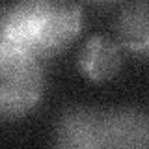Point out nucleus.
Listing matches in <instances>:
<instances>
[{
  "instance_id": "obj_1",
  "label": "nucleus",
  "mask_w": 149,
  "mask_h": 149,
  "mask_svg": "<svg viewBox=\"0 0 149 149\" xmlns=\"http://www.w3.org/2000/svg\"><path fill=\"white\" fill-rule=\"evenodd\" d=\"M82 26L77 0H17L0 15V39L43 62L67 52Z\"/></svg>"
},
{
  "instance_id": "obj_2",
  "label": "nucleus",
  "mask_w": 149,
  "mask_h": 149,
  "mask_svg": "<svg viewBox=\"0 0 149 149\" xmlns=\"http://www.w3.org/2000/svg\"><path fill=\"white\" fill-rule=\"evenodd\" d=\"M45 86L41 60L0 39V121L32 114L43 101Z\"/></svg>"
},
{
  "instance_id": "obj_3",
  "label": "nucleus",
  "mask_w": 149,
  "mask_h": 149,
  "mask_svg": "<svg viewBox=\"0 0 149 149\" xmlns=\"http://www.w3.org/2000/svg\"><path fill=\"white\" fill-rule=\"evenodd\" d=\"M52 143L63 149H112L110 108L73 104L56 116Z\"/></svg>"
},
{
  "instance_id": "obj_4",
  "label": "nucleus",
  "mask_w": 149,
  "mask_h": 149,
  "mask_svg": "<svg viewBox=\"0 0 149 149\" xmlns=\"http://www.w3.org/2000/svg\"><path fill=\"white\" fill-rule=\"evenodd\" d=\"M125 58L118 41L104 34H93L77 56V67L88 80L108 82L123 71Z\"/></svg>"
},
{
  "instance_id": "obj_5",
  "label": "nucleus",
  "mask_w": 149,
  "mask_h": 149,
  "mask_svg": "<svg viewBox=\"0 0 149 149\" xmlns=\"http://www.w3.org/2000/svg\"><path fill=\"white\" fill-rule=\"evenodd\" d=\"M114 36L118 45L142 62L149 52V15L147 0H130L114 19Z\"/></svg>"
},
{
  "instance_id": "obj_6",
  "label": "nucleus",
  "mask_w": 149,
  "mask_h": 149,
  "mask_svg": "<svg viewBox=\"0 0 149 149\" xmlns=\"http://www.w3.org/2000/svg\"><path fill=\"white\" fill-rule=\"evenodd\" d=\"M90 4H95V6H112V4H118L121 0H86Z\"/></svg>"
}]
</instances>
